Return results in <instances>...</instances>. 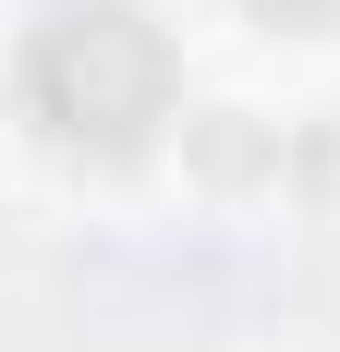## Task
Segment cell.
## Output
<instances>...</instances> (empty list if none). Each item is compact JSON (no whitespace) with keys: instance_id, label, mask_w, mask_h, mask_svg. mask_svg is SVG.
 Returning a JSON list of instances; mask_svg holds the SVG:
<instances>
[{"instance_id":"6da1fadb","label":"cell","mask_w":340,"mask_h":352,"mask_svg":"<svg viewBox=\"0 0 340 352\" xmlns=\"http://www.w3.org/2000/svg\"><path fill=\"white\" fill-rule=\"evenodd\" d=\"M170 85H182L170 73V36L146 25L134 0H61V12H36L25 73H12L25 122L61 158H134L170 122Z\"/></svg>"},{"instance_id":"7a4b0ae2","label":"cell","mask_w":340,"mask_h":352,"mask_svg":"<svg viewBox=\"0 0 340 352\" xmlns=\"http://www.w3.org/2000/svg\"><path fill=\"white\" fill-rule=\"evenodd\" d=\"M243 12H268V25H328L340 0H243Z\"/></svg>"}]
</instances>
